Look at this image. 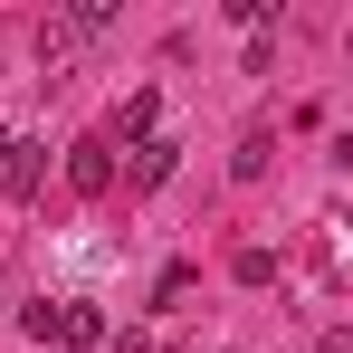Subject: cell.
Segmentation results:
<instances>
[{"mask_svg": "<svg viewBox=\"0 0 353 353\" xmlns=\"http://www.w3.org/2000/svg\"><path fill=\"white\" fill-rule=\"evenodd\" d=\"M153 115H163V105H153V86H143V96H124V134H134V143L153 134Z\"/></svg>", "mask_w": 353, "mask_h": 353, "instance_id": "cell-7", "label": "cell"}, {"mask_svg": "<svg viewBox=\"0 0 353 353\" xmlns=\"http://www.w3.org/2000/svg\"><path fill=\"white\" fill-rule=\"evenodd\" d=\"M230 277H239V287H277V248H239Z\"/></svg>", "mask_w": 353, "mask_h": 353, "instance_id": "cell-5", "label": "cell"}, {"mask_svg": "<svg viewBox=\"0 0 353 353\" xmlns=\"http://www.w3.org/2000/svg\"><path fill=\"white\" fill-rule=\"evenodd\" d=\"M172 163H181L172 134H143V143H134V181H143V191H153V181H172Z\"/></svg>", "mask_w": 353, "mask_h": 353, "instance_id": "cell-4", "label": "cell"}, {"mask_svg": "<svg viewBox=\"0 0 353 353\" xmlns=\"http://www.w3.org/2000/svg\"><path fill=\"white\" fill-rule=\"evenodd\" d=\"M19 334H29V344H58V296H39V305H19Z\"/></svg>", "mask_w": 353, "mask_h": 353, "instance_id": "cell-6", "label": "cell"}, {"mask_svg": "<svg viewBox=\"0 0 353 353\" xmlns=\"http://www.w3.org/2000/svg\"><path fill=\"white\" fill-rule=\"evenodd\" d=\"M67 181H77L86 201H96V191H115V143H77V153H67Z\"/></svg>", "mask_w": 353, "mask_h": 353, "instance_id": "cell-2", "label": "cell"}, {"mask_svg": "<svg viewBox=\"0 0 353 353\" xmlns=\"http://www.w3.org/2000/svg\"><path fill=\"white\" fill-rule=\"evenodd\" d=\"M124 353H172V344H153V334H124Z\"/></svg>", "mask_w": 353, "mask_h": 353, "instance_id": "cell-8", "label": "cell"}, {"mask_svg": "<svg viewBox=\"0 0 353 353\" xmlns=\"http://www.w3.org/2000/svg\"><path fill=\"white\" fill-rule=\"evenodd\" d=\"M58 344H67V353H96V344H105V315L77 305V296H58Z\"/></svg>", "mask_w": 353, "mask_h": 353, "instance_id": "cell-3", "label": "cell"}, {"mask_svg": "<svg viewBox=\"0 0 353 353\" xmlns=\"http://www.w3.org/2000/svg\"><path fill=\"white\" fill-rule=\"evenodd\" d=\"M39 172H48V153H39L29 134H0V191H10V201H29Z\"/></svg>", "mask_w": 353, "mask_h": 353, "instance_id": "cell-1", "label": "cell"}]
</instances>
